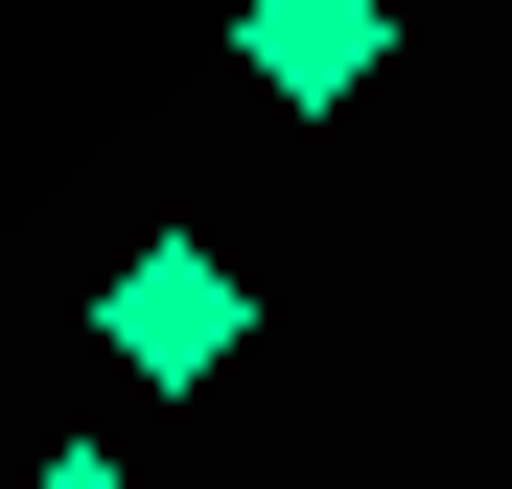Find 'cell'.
Here are the masks:
<instances>
[{"instance_id":"1","label":"cell","mask_w":512,"mask_h":489,"mask_svg":"<svg viewBox=\"0 0 512 489\" xmlns=\"http://www.w3.org/2000/svg\"><path fill=\"white\" fill-rule=\"evenodd\" d=\"M94 350H117V373H140V396H210V373H233V350H256V280H233V257H210V233H140V257H117V280H94Z\"/></svg>"},{"instance_id":"2","label":"cell","mask_w":512,"mask_h":489,"mask_svg":"<svg viewBox=\"0 0 512 489\" xmlns=\"http://www.w3.org/2000/svg\"><path fill=\"white\" fill-rule=\"evenodd\" d=\"M373 70H396V0H256V24H233V94H280V117L373 94Z\"/></svg>"},{"instance_id":"3","label":"cell","mask_w":512,"mask_h":489,"mask_svg":"<svg viewBox=\"0 0 512 489\" xmlns=\"http://www.w3.org/2000/svg\"><path fill=\"white\" fill-rule=\"evenodd\" d=\"M24 489H140V466H117V443H47V466H24Z\"/></svg>"}]
</instances>
